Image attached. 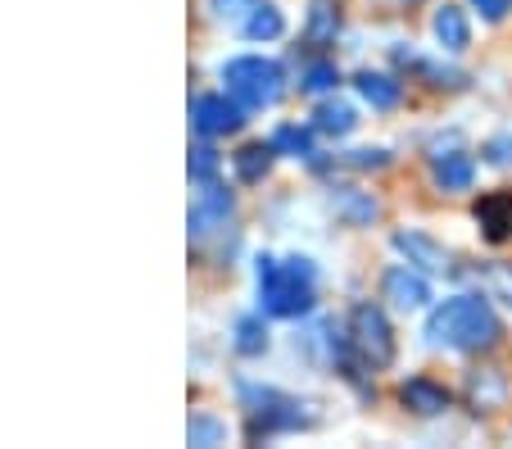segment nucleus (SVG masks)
<instances>
[{"instance_id": "9d476101", "label": "nucleus", "mask_w": 512, "mask_h": 449, "mask_svg": "<svg viewBox=\"0 0 512 449\" xmlns=\"http://www.w3.org/2000/svg\"><path fill=\"white\" fill-rule=\"evenodd\" d=\"M431 177H435V186H440V191H472L476 164L467 155H440V159H435V168H431Z\"/></svg>"}, {"instance_id": "5701e85b", "label": "nucleus", "mask_w": 512, "mask_h": 449, "mask_svg": "<svg viewBox=\"0 0 512 449\" xmlns=\"http://www.w3.org/2000/svg\"><path fill=\"white\" fill-rule=\"evenodd\" d=\"M213 173H218V150L200 146V150H195V159H191V177H195V182H209Z\"/></svg>"}, {"instance_id": "39448f33", "label": "nucleus", "mask_w": 512, "mask_h": 449, "mask_svg": "<svg viewBox=\"0 0 512 449\" xmlns=\"http://www.w3.org/2000/svg\"><path fill=\"white\" fill-rule=\"evenodd\" d=\"M245 109L236 105V100H227V96H200L191 105V123H195V132H204V137H223V132H236V127L245 123Z\"/></svg>"}, {"instance_id": "ddd939ff", "label": "nucleus", "mask_w": 512, "mask_h": 449, "mask_svg": "<svg viewBox=\"0 0 512 449\" xmlns=\"http://www.w3.org/2000/svg\"><path fill=\"white\" fill-rule=\"evenodd\" d=\"M476 218L485 223L490 241H503L512 227V196H494V200H485V205H476Z\"/></svg>"}, {"instance_id": "393cba45", "label": "nucleus", "mask_w": 512, "mask_h": 449, "mask_svg": "<svg viewBox=\"0 0 512 449\" xmlns=\"http://www.w3.org/2000/svg\"><path fill=\"white\" fill-rule=\"evenodd\" d=\"M349 164L354 168H386V155H381V150H354Z\"/></svg>"}, {"instance_id": "aec40b11", "label": "nucleus", "mask_w": 512, "mask_h": 449, "mask_svg": "<svg viewBox=\"0 0 512 449\" xmlns=\"http://www.w3.org/2000/svg\"><path fill=\"white\" fill-rule=\"evenodd\" d=\"M336 28H340V14L331 10V0H313V37L327 41L336 37Z\"/></svg>"}, {"instance_id": "412c9836", "label": "nucleus", "mask_w": 512, "mask_h": 449, "mask_svg": "<svg viewBox=\"0 0 512 449\" xmlns=\"http://www.w3.org/2000/svg\"><path fill=\"white\" fill-rule=\"evenodd\" d=\"M485 286H490V291L512 309V264H494L490 273H485Z\"/></svg>"}, {"instance_id": "1a4fd4ad", "label": "nucleus", "mask_w": 512, "mask_h": 449, "mask_svg": "<svg viewBox=\"0 0 512 449\" xmlns=\"http://www.w3.org/2000/svg\"><path fill=\"white\" fill-rule=\"evenodd\" d=\"M399 400H404L413 413H426V418L449 409V391H445V386H435L431 377H413L404 391H399Z\"/></svg>"}, {"instance_id": "9b49d317", "label": "nucleus", "mask_w": 512, "mask_h": 449, "mask_svg": "<svg viewBox=\"0 0 512 449\" xmlns=\"http://www.w3.org/2000/svg\"><path fill=\"white\" fill-rule=\"evenodd\" d=\"M435 37L445 50H467L472 41V28H467V14L458 5H445V10H435Z\"/></svg>"}, {"instance_id": "f8f14e48", "label": "nucleus", "mask_w": 512, "mask_h": 449, "mask_svg": "<svg viewBox=\"0 0 512 449\" xmlns=\"http://www.w3.org/2000/svg\"><path fill=\"white\" fill-rule=\"evenodd\" d=\"M358 91H363V100H368L372 109H395L399 105V82L386 78V73H358Z\"/></svg>"}, {"instance_id": "cd10ccee", "label": "nucleus", "mask_w": 512, "mask_h": 449, "mask_svg": "<svg viewBox=\"0 0 512 449\" xmlns=\"http://www.w3.org/2000/svg\"><path fill=\"white\" fill-rule=\"evenodd\" d=\"M399 5H417V0H399Z\"/></svg>"}, {"instance_id": "b1692460", "label": "nucleus", "mask_w": 512, "mask_h": 449, "mask_svg": "<svg viewBox=\"0 0 512 449\" xmlns=\"http://www.w3.org/2000/svg\"><path fill=\"white\" fill-rule=\"evenodd\" d=\"M485 155H490V164H512V137H499L485 146Z\"/></svg>"}, {"instance_id": "0eeeda50", "label": "nucleus", "mask_w": 512, "mask_h": 449, "mask_svg": "<svg viewBox=\"0 0 512 449\" xmlns=\"http://www.w3.org/2000/svg\"><path fill=\"white\" fill-rule=\"evenodd\" d=\"M227 218H232V196H227L223 186H209L191 209V236L218 232V227H227Z\"/></svg>"}, {"instance_id": "f257e3e1", "label": "nucleus", "mask_w": 512, "mask_h": 449, "mask_svg": "<svg viewBox=\"0 0 512 449\" xmlns=\"http://www.w3.org/2000/svg\"><path fill=\"white\" fill-rule=\"evenodd\" d=\"M499 332V318L481 295H454V300L435 304L426 318V341L449 345V350H490Z\"/></svg>"}, {"instance_id": "2eb2a0df", "label": "nucleus", "mask_w": 512, "mask_h": 449, "mask_svg": "<svg viewBox=\"0 0 512 449\" xmlns=\"http://www.w3.org/2000/svg\"><path fill=\"white\" fill-rule=\"evenodd\" d=\"M354 109L349 105H322L318 109V132H327V137H345V132H354Z\"/></svg>"}, {"instance_id": "a211bd4d", "label": "nucleus", "mask_w": 512, "mask_h": 449, "mask_svg": "<svg viewBox=\"0 0 512 449\" xmlns=\"http://www.w3.org/2000/svg\"><path fill=\"white\" fill-rule=\"evenodd\" d=\"M263 345H268V332H263L259 318H245L241 327H236V350L241 354H259Z\"/></svg>"}, {"instance_id": "4be33fe9", "label": "nucleus", "mask_w": 512, "mask_h": 449, "mask_svg": "<svg viewBox=\"0 0 512 449\" xmlns=\"http://www.w3.org/2000/svg\"><path fill=\"white\" fill-rule=\"evenodd\" d=\"M340 82V73L331 69V64H313L309 73H304V91H331Z\"/></svg>"}, {"instance_id": "dca6fc26", "label": "nucleus", "mask_w": 512, "mask_h": 449, "mask_svg": "<svg viewBox=\"0 0 512 449\" xmlns=\"http://www.w3.org/2000/svg\"><path fill=\"white\" fill-rule=\"evenodd\" d=\"M272 164V146H245L241 155H236V173L245 177V182H259L263 173H268Z\"/></svg>"}, {"instance_id": "f03ea898", "label": "nucleus", "mask_w": 512, "mask_h": 449, "mask_svg": "<svg viewBox=\"0 0 512 449\" xmlns=\"http://www.w3.org/2000/svg\"><path fill=\"white\" fill-rule=\"evenodd\" d=\"M259 295H263V309L272 318H300V313L313 309V264L309 259H259Z\"/></svg>"}, {"instance_id": "7ed1b4c3", "label": "nucleus", "mask_w": 512, "mask_h": 449, "mask_svg": "<svg viewBox=\"0 0 512 449\" xmlns=\"http://www.w3.org/2000/svg\"><path fill=\"white\" fill-rule=\"evenodd\" d=\"M227 91L241 109H268L272 100L281 96V69L272 59H259V55H245V59H232L223 73Z\"/></svg>"}, {"instance_id": "a878e982", "label": "nucleus", "mask_w": 512, "mask_h": 449, "mask_svg": "<svg viewBox=\"0 0 512 449\" xmlns=\"http://www.w3.org/2000/svg\"><path fill=\"white\" fill-rule=\"evenodd\" d=\"M472 5H476V10H481L485 14V19H503V14H508V0H472Z\"/></svg>"}, {"instance_id": "bb28decb", "label": "nucleus", "mask_w": 512, "mask_h": 449, "mask_svg": "<svg viewBox=\"0 0 512 449\" xmlns=\"http://www.w3.org/2000/svg\"><path fill=\"white\" fill-rule=\"evenodd\" d=\"M213 5H218V14H223V19H227V14H241V5H245V0H213Z\"/></svg>"}, {"instance_id": "4468645a", "label": "nucleus", "mask_w": 512, "mask_h": 449, "mask_svg": "<svg viewBox=\"0 0 512 449\" xmlns=\"http://www.w3.org/2000/svg\"><path fill=\"white\" fill-rule=\"evenodd\" d=\"M281 28H286V19H281V10L277 5H254V14L245 19V37H254V41H272V37H281Z\"/></svg>"}, {"instance_id": "6e6552de", "label": "nucleus", "mask_w": 512, "mask_h": 449, "mask_svg": "<svg viewBox=\"0 0 512 449\" xmlns=\"http://www.w3.org/2000/svg\"><path fill=\"white\" fill-rule=\"evenodd\" d=\"M386 300L395 304V309H422V304L431 300V286H426L413 268H390L386 273Z\"/></svg>"}, {"instance_id": "20e7f679", "label": "nucleus", "mask_w": 512, "mask_h": 449, "mask_svg": "<svg viewBox=\"0 0 512 449\" xmlns=\"http://www.w3.org/2000/svg\"><path fill=\"white\" fill-rule=\"evenodd\" d=\"M349 345L368 368H390L395 363V332H390V318L377 304H354L349 313Z\"/></svg>"}, {"instance_id": "6ab92c4d", "label": "nucleus", "mask_w": 512, "mask_h": 449, "mask_svg": "<svg viewBox=\"0 0 512 449\" xmlns=\"http://www.w3.org/2000/svg\"><path fill=\"white\" fill-rule=\"evenodd\" d=\"M191 445H223L227 440V427L223 422H213V418H191Z\"/></svg>"}, {"instance_id": "423d86ee", "label": "nucleus", "mask_w": 512, "mask_h": 449, "mask_svg": "<svg viewBox=\"0 0 512 449\" xmlns=\"http://www.w3.org/2000/svg\"><path fill=\"white\" fill-rule=\"evenodd\" d=\"M395 250L404 254L413 268H426V273H449V268H454V254L440 241H431L426 232H395Z\"/></svg>"}, {"instance_id": "f3484780", "label": "nucleus", "mask_w": 512, "mask_h": 449, "mask_svg": "<svg viewBox=\"0 0 512 449\" xmlns=\"http://www.w3.org/2000/svg\"><path fill=\"white\" fill-rule=\"evenodd\" d=\"M272 150H290L295 159H309L313 155V137L304 127H281L277 137H272Z\"/></svg>"}]
</instances>
